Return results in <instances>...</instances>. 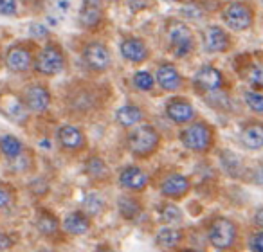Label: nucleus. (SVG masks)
<instances>
[{"instance_id": "1", "label": "nucleus", "mask_w": 263, "mask_h": 252, "mask_svg": "<svg viewBox=\"0 0 263 252\" xmlns=\"http://www.w3.org/2000/svg\"><path fill=\"white\" fill-rule=\"evenodd\" d=\"M126 144L134 157L148 159L157 151L159 144H161V135L150 124H137L136 128L128 133Z\"/></svg>"}, {"instance_id": "2", "label": "nucleus", "mask_w": 263, "mask_h": 252, "mask_svg": "<svg viewBox=\"0 0 263 252\" xmlns=\"http://www.w3.org/2000/svg\"><path fill=\"white\" fill-rule=\"evenodd\" d=\"M180 143L195 153H205L215 143V132L205 121H193L180 132Z\"/></svg>"}, {"instance_id": "3", "label": "nucleus", "mask_w": 263, "mask_h": 252, "mask_svg": "<svg viewBox=\"0 0 263 252\" xmlns=\"http://www.w3.org/2000/svg\"><path fill=\"white\" fill-rule=\"evenodd\" d=\"M208 238L209 243L218 250H227L236 243L238 238V227L233 220L226 216H216L211 220L208 227Z\"/></svg>"}, {"instance_id": "4", "label": "nucleus", "mask_w": 263, "mask_h": 252, "mask_svg": "<svg viewBox=\"0 0 263 252\" xmlns=\"http://www.w3.org/2000/svg\"><path fill=\"white\" fill-rule=\"evenodd\" d=\"M222 18L226 26L233 31H247L254 24V9L247 2L233 0L222 9Z\"/></svg>"}, {"instance_id": "5", "label": "nucleus", "mask_w": 263, "mask_h": 252, "mask_svg": "<svg viewBox=\"0 0 263 252\" xmlns=\"http://www.w3.org/2000/svg\"><path fill=\"white\" fill-rule=\"evenodd\" d=\"M65 69V52L58 44H47L34 58V70L42 76H56Z\"/></svg>"}, {"instance_id": "6", "label": "nucleus", "mask_w": 263, "mask_h": 252, "mask_svg": "<svg viewBox=\"0 0 263 252\" xmlns=\"http://www.w3.org/2000/svg\"><path fill=\"white\" fill-rule=\"evenodd\" d=\"M168 40H170V51L175 58H184L195 49V36L191 29L182 22L168 24Z\"/></svg>"}, {"instance_id": "7", "label": "nucleus", "mask_w": 263, "mask_h": 252, "mask_svg": "<svg viewBox=\"0 0 263 252\" xmlns=\"http://www.w3.org/2000/svg\"><path fill=\"white\" fill-rule=\"evenodd\" d=\"M83 62L94 72H105L112 65V54L103 42L94 40L83 47Z\"/></svg>"}, {"instance_id": "8", "label": "nucleus", "mask_w": 263, "mask_h": 252, "mask_svg": "<svg viewBox=\"0 0 263 252\" xmlns=\"http://www.w3.org/2000/svg\"><path fill=\"white\" fill-rule=\"evenodd\" d=\"M193 85L198 92H205V94L218 92L220 87L223 85V76L216 67L202 65L200 69L197 70V74H195Z\"/></svg>"}, {"instance_id": "9", "label": "nucleus", "mask_w": 263, "mask_h": 252, "mask_svg": "<svg viewBox=\"0 0 263 252\" xmlns=\"http://www.w3.org/2000/svg\"><path fill=\"white\" fill-rule=\"evenodd\" d=\"M195 106L186 98H172L166 103V117L175 124H190L195 119Z\"/></svg>"}, {"instance_id": "10", "label": "nucleus", "mask_w": 263, "mask_h": 252, "mask_svg": "<svg viewBox=\"0 0 263 252\" xmlns=\"http://www.w3.org/2000/svg\"><path fill=\"white\" fill-rule=\"evenodd\" d=\"M22 101L31 112H45L51 105V92L47 90L45 85L33 83L24 90Z\"/></svg>"}, {"instance_id": "11", "label": "nucleus", "mask_w": 263, "mask_h": 252, "mask_svg": "<svg viewBox=\"0 0 263 252\" xmlns=\"http://www.w3.org/2000/svg\"><path fill=\"white\" fill-rule=\"evenodd\" d=\"M119 51L126 62L130 63H143L150 56V49L144 44V40L137 36H126L119 42Z\"/></svg>"}, {"instance_id": "12", "label": "nucleus", "mask_w": 263, "mask_h": 252, "mask_svg": "<svg viewBox=\"0 0 263 252\" xmlns=\"http://www.w3.org/2000/svg\"><path fill=\"white\" fill-rule=\"evenodd\" d=\"M191 189L190 179L182 173H170L168 177H164V180L161 182V193L162 197L172 198V200H179L184 198Z\"/></svg>"}, {"instance_id": "13", "label": "nucleus", "mask_w": 263, "mask_h": 252, "mask_svg": "<svg viewBox=\"0 0 263 252\" xmlns=\"http://www.w3.org/2000/svg\"><path fill=\"white\" fill-rule=\"evenodd\" d=\"M33 52L26 45H13L6 52V67L16 74L27 72L33 67Z\"/></svg>"}, {"instance_id": "14", "label": "nucleus", "mask_w": 263, "mask_h": 252, "mask_svg": "<svg viewBox=\"0 0 263 252\" xmlns=\"http://www.w3.org/2000/svg\"><path fill=\"white\" fill-rule=\"evenodd\" d=\"M56 137H58L60 146L67 151H80L87 144L85 133L81 132V128H78L74 124H63V126H60Z\"/></svg>"}, {"instance_id": "15", "label": "nucleus", "mask_w": 263, "mask_h": 252, "mask_svg": "<svg viewBox=\"0 0 263 252\" xmlns=\"http://www.w3.org/2000/svg\"><path fill=\"white\" fill-rule=\"evenodd\" d=\"M148 175L139 168V166H124L119 171V184L121 187L128 191H134V193H139V191H144V187L148 186Z\"/></svg>"}, {"instance_id": "16", "label": "nucleus", "mask_w": 263, "mask_h": 252, "mask_svg": "<svg viewBox=\"0 0 263 252\" xmlns=\"http://www.w3.org/2000/svg\"><path fill=\"white\" fill-rule=\"evenodd\" d=\"M155 80H157L159 87L166 92H175L182 87V74L179 72L173 63H161L155 72Z\"/></svg>"}, {"instance_id": "17", "label": "nucleus", "mask_w": 263, "mask_h": 252, "mask_svg": "<svg viewBox=\"0 0 263 252\" xmlns=\"http://www.w3.org/2000/svg\"><path fill=\"white\" fill-rule=\"evenodd\" d=\"M204 49L208 52H226L231 49V36L218 26H209L204 31Z\"/></svg>"}, {"instance_id": "18", "label": "nucleus", "mask_w": 263, "mask_h": 252, "mask_svg": "<svg viewBox=\"0 0 263 252\" xmlns=\"http://www.w3.org/2000/svg\"><path fill=\"white\" fill-rule=\"evenodd\" d=\"M240 141L247 150L258 151L263 148V123L261 121H251L241 128Z\"/></svg>"}, {"instance_id": "19", "label": "nucleus", "mask_w": 263, "mask_h": 252, "mask_svg": "<svg viewBox=\"0 0 263 252\" xmlns=\"http://www.w3.org/2000/svg\"><path fill=\"white\" fill-rule=\"evenodd\" d=\"M90 216H87L83 211H72L65 216L63 220V230L67 234H72V236H81V234H87L90 230Z\"/></svg>"}, {"instance_id": "20", "label": "nucleus", "mask_w": 263, "mask_h": 252, "mask_svg": "<svg viewBox=\"0 0 263 252\" xmlns=\"http://www.w3.org/2000/svg\"><path fill=\"white\" fill-rule=\"evenodd\" d=\"M2 110L15 123H26L27 121V106L24 105L22 99L15 98V95H9V98L2 99Z\"/></svg>"}, {"instance_id": "21", "label": "nucleus", "mask_w": 263, "mask_h": 252, "mask_svg": "<svg viewBox=\"0 0 263 252\" xmlns=\"http://www.w3.org/2000/svg\"><path fill=\"white\" fill-rule=\"evenodd\" d=\"M116 119L119 124L130 128V126H137L144 119V112L137 105H123L116 112Z\"/></svg>"}, {"instance_id": "22", "label": "nucleus", "mask_w": 263, "mask_h": 252, "mask_svg": "<svg viewBox=\"0 0 263 252\" xmlns=\"http://www.w3.org/2000/svg\"><path fill=\"white\" fill-rule=\"evenodd\" d=\"M155 241H157L159 247L162 248H175L182 241V232L179 229H175L173 225H164L157 230L155 234Z\"/></svg>"}, {"instance_id": "23", "label": "nucleus", "mask_w": 263, "mask_h": 252, "mask_svg": "<svg viewBox=\"0 0 263 252\" xmlns=\"http://www.w3.org/2000/svg\"><path fill=\"white\" fill-rule=\"evenodd\" d=\"M103 20V6L83 4L80 13V24L85 29H96Z\"/></svg>"}, {"instance_id": "24", "label": "nucleus", "mask_w": 263, "mask_h": 252, "mask_svg": "<svg viewBox=\"0 0 263 252\" xmlns=\"http://www.w3.org/2000/svg\"><path fill=\"white\" fill-rule=\"evenodd\" d=\"M220 166L229 177H240L243 171V164H241V159L236 153L229 150L220 151Z\"/></svg>"}, {"instance_id": "25", "label": "nucleus", "mask_w": 263, "mask_h": 252, "mask_svg": "<svg viewBox=\"0 0 263 252\" xmlns=\"http://www.w3.org/2000/svg\"><path fill=\"white\" fill-rule=\"evenodd\" d=\"M117 209H119V215L124 220H136L137 216L143 212V205L137 198L134 197H119L117 200Z\"/></svg>"}, {"instance_id": "26", "label": "nucleus", "mask_w": 263, "mask_h": 252, "mask_svg": "<svg viewBox=\"0 0 263 252\" xmlns=\"http://www.w3.org/2000/svg\"><path fill=\"white\" fill-rule=\"evenodd\" d=\"M85 173L90 177L92 180H105L108 177V166L98 155H92L85 162Z\"/></svg>"}, {"instance_id": "27", "label": "nucleus", "mask_w": 263, "mask_h": 252, "mask_svg": "<svg viewBox=\"0 0 263 252\" xmlns=\"http://www.w3.org/2000/svg\"><path fill=\"white\" fill-rule=\"evenodd\" d=\"M36 229L40 230V234H44V236H54L60 230V222L52 212L40 211L36 218Z\"/></svg>"}, {"instance_id": "28", "label": "nucleus", "mask_w": 263, "mask_h": 252, "mask_svg": "<svg viewBox=\"0 0 263 252\" xmlns=\"http://www.w3.org/2000/svg\"><path fill=\"white\" fill-rule=\"evenodd\" d=\"M159 216L166 225H179L182 222V211L179 209V205L172 202H164L159 205Z\"/></svg>"}, {"instance_id": "29", "label": "nucleus", "mask_w": 263, "mask_h": 252, "mask_svg": "<svg viewBox=\"0 0 263 252\" xmlns=\"http://www.w3.org/2000/svg\"><path fill=\"white\" fill-rule=\"evenodd\" d=\"M22 141L15 135H4L0 139V151L6 155L8 159H16L18 155H22Z\"/></svg>"}, {"instance_id": "30", "label": "nucleus", "mask_w": 263, "mask_h": 252, "mask_svg": "<svg viewBox=\"0 0 263 252\" xmlns=\"http://www.w3.org/2000/svg\"><path fill=\"white\" fill-rule=\"evenodd\" d=\"M81 209L87 216H98L105 209V200L98 193H88L81 202Z\"/></svg>"}, {"instance_id": "31", "label": "nucleus", "mask_w": 263, "mask_h": 252, "mask_svg": "<svg viewBox=\"0 0 263 252\" xmlns=\"http://www.w3.org/2000/svg\"><path fill=\"white\" fill-rule=\"evenodd\" d=\"M245 80L251 87L263 88V62H251L245 69Z\"/></svg>"}, {"instance_id": "32", "label": "nucleus", "mask_w": 263, "mask_h": 252, "mask_svg": "<svg viewBox=\"0 0 263 252\" xmlns=\"http://www.w3.org/2000/svg\"><path fill=\"white\" fill-rule=\"evenodd\" d=\"M132 83H134V87H136L137 90L150 92L152 88H154L155 80L148 70H137V72L134 74V77H132Z\"/></svg>"}, {"instance_id": "33", "label": "nucleus", "mask_w": 263, "mask_h": 252, "mask_svg": "<svg viewBox=\"0 0 263 252\" xmlns=\"http://www.w3.org/2000/svg\"><path fill=\"white\" fill-rule=\"evenodd\" d=\"M243 101L252 112L256 113H263V94L259 92H252V90H247L243 94Z\"/></svg>"}, {"instance_id": "34", "label": "nucleus", "mask_w": 263, "mask_h": 252, "mask_svg": "<svg viewBox=\"0 0 263 252\" xmlns=\"http://www.w3.org/2000/svg\"><path fill=\"white\" fill-rule=\"evenodd\" d=\"M15 202V191L6 184H0V209H6Z\"/></svg>"}, {"instance_id": "35", "label": "nucleus", "mask_w": 263, "mask_h": 252, "mask_svg": "<svg viewBox=\"0 0 263 252\" xmlns=\"http://www.w3.org/2000/svg\"><path fill=\"white\" fill-rule=\"evenodd\" d=\"M16 13V0H0V15L13 16Z\"/></svg>"}, {"instance_id": "36", "label": "nucleus", "mask_w": 263, "mask_h": 252, "mask_svg": "<svg viewBox=\"0 0 263 252\" xmlns=\"http://www.w3.org/2000/svg\"><path fill=\"white\" fill-rule=\"evenodd\" d=\"M249 247L252 252H263V230H258L249 240Z\"/></svg>"}, {"instance_id": "37", "label": "nucleus", "mask_w": 263, "mask_h": 252, "mask_svg": "<svg viewBox=\"0 0 263 252\" xmlns=\"http://www.w3.org/2000/svg\"><path fill=\"white\" fill-rule=\"evenodd\" d=\"M128 8L132 9V11H144V9H148L152 6V0H126Z\"/></svg>"}, {"instance_id": "38", "label": "nucleus", "mask_w": 263, "mask_h": 252, "mask_svg": "<svg viewBox=\"0 0 263 252\" xmlns=\"http://www.w3.org/2000/svg\"><path fill=\"white\" fill-rule=\"evenodd\" d=\"M252 182L256 186H263V162H259L254 168V171H252Z\"/></svg>"}, {"instance_id": "39", "label": "nucleus", "mask_w": 263, "mask_h": 252, "mask_svg": "<svg viewBox=\"0 0 263 252\" xmlns=\"http://www.w3.org/2000/svg\"><path fill=\"white\" fill-rule=\"evenodd\" d=\"M13 247V238L8 232H0V250H8Z\"/></svg>"}, {"instance_id": "40", "label": "nucleus", "mask_w": 263, "mask_h": 252, "mask_svg": "<svg viewBox=\"0 0 263 252\" xmlns=\"http://www.w3.org/2000/svg\"><path fill=\"white\" fill-rule=\"evenodd\" d=\"M254 223L259 227V229L263 230V207H259L258 211H256V215H254Z\"/></svg>"}, {"instance_id": "41", "label": "nucleus", "mask_w": 263, "mask_h": 252, "mask_svg": "<svg viewBox=\"0 0 263 252\" xmlns=\"http://www.w3.org/2000/svg\"><path fill=\"white\" fill-rule=\"evenodd\" d=\"M96 252H116V250H112L110 247H105V245H101V247H98V250Z\"/></svg>"}, {"instance_id": "42", "label": "nucleus", "mask_w": 263, "mask_h": 252, "mask_svg": "<svg viewBox=\"0 0 263 252\" xmlns=\"http://www.w3.org/2000/svg\"><path fill=\"white\" fill-rule=\"evenodd\" d=\"M42 252H54V250H49V248H45V250H42Z\"/></svg>"}, {"instance_id": "43", "label": "nucleus", "mask_w": 263, "mask_h": 252, "mask_svg": "<svg viewBox=\"0 0 263 252\" xmlns=\"http://www.w3.org/2000/svg\"><path fill=\"white\" fill-rule=\"evenodd\" d=\"M187 252H202V250H187Z\"/></svg>"}, {"instance_id": "44", "label": "nucleus", "mask_w": 263, "mask_h": 252, "mask_svg": "<svg viewBox=\"0 0 263 252\" xmlns=\"http://www.w3.org/2000/svg\"><path fill=\"white\" fill-rule=\"evenodd\" d=\"M168 2H175V0H168Z\"/></svg>"}, {"instance_id": "45", "label": "nucleus", "mask_w": 263, "mask_h": 252, "mask_svg": "<svg viewBox=\"0 0 263 252\" xmlns=\"http://www.w3.org/2000/svg\"><path fill=\"white\" fill-rule=\"evenodd\" d=\"M222 252H226V250H222Z\"/></svg>"}, {"instance_id": "46", "label": "nucleus", "mask_w": 263, "mask_h": 252, "mask_svg": "<svg viewBox=\"0 0 263 252\" xmlns=\"http://www.w3.org/2000/svg\"><path fill=\"white\" fill-rule=\"evenodd\" d=\"M261 2H263V0H261Z\"/></svg>"}]
</instances>
